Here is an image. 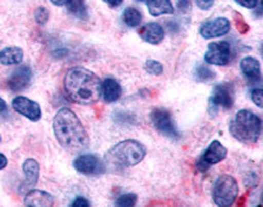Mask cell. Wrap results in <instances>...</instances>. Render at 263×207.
I'll use <instances>...</instances> for the list:
<instances>
[{"mask_svg": "<svg viewBox=\"0 0 263 207\" xmlns=\"http://www.w3.org/2000/svg\"><path fill=\"white\" fill-rule=\"evenodd\" d=\"M63 84L67 96L83 106L96 103L102 96V81L86 68H70L66 73Z\"/></svg>", "mask_w": 263, "mask_h": 207, "instance_id": "obj_1", "label": "cell"}, {"mask_svg": "<svg viewBox=\"0 0 263 207\" xmlns=\"http://www.w3.org/2000/svg\"><path fill=\"white\" fill-rule=\"evenodd\" d=\"M53 132L59 143L68 150H83L89 145V136L82 121L69 108H61L56 113Z\"/></svg>", "mask_w": 263, "mask_h": 207, "instance_id": "obj_2", "label": "cell"}, {"mask_svg": "<svg viewBox=\"0 0 263 207\" xmlns=\"http://www.w3.org/2000/svg\"><path fill=\"white\" fill-rule=\"evenodd\" d=\"M147 154V148L136 140L121 141L113 145L104 155L106 171H123L140 164Z\"/></svg>", "mask_w": 263, "mask_h": 207, "instance_id": "obj_3", "label": "cell"}, {"mask_svg": "<svg viewBox=\"0 0 263 207\" xmlns=\"http://www.w3.org/2000/svg\"><path fill=\"white\" fill-rule=\"evenodd\" d=\"M229 132L241 143H256L262 134L261 118L251 110H239L231 121Z\"/></svg>", "mask_w": 263, "mask_h": 207, "instance_id": "obj_4", "label": "cell"}, {"mask_svg": "<svg viewBox=\"0 0 263 207\" xmlns=\"http://www.w3.org/2000/svg\"><path fill=\"white\" fill-rule=\"evenodd\" d=\"M238 194L239 185L237 179L229 175L220 176L212 186V199L218 207H232Z\"/></svg>", "mask_w": 263, "mask_h": 207, "instance_id": "obj_5", "label": "cell"}, {"mask_svg": "<svg viewBox=\"0 0 263 207\" xmlns=\"http://www.w3.org/2000/svg\"><path fill=\"white\" fill-rule=\"evenodd\" d=\"M151 121L154 128L165 137L171 140H178L180 132H178L176 125L173 119V115L164 108H156L151 113Z\"/></svg>", "mask_w": 263, "mask_h": 207, "instance_id": "obj_6", "label": "cell"}, {"mask_svg": "<svg viewBox=\"0 0 263 207\" xmlns=\"http://www.w3.org/2000/svg\"><path fill=\"white\" fill-rule=\"evenodd\" d=\"M234 104V87L232 84H220L212 91L211 97L209 98V107L211 111L218 108L231 109Z\"/></svg>", "mask_w": 263, "mask_h": 207, "instance_id": "obj_7", "label": "cell"}, {"mask_svg": "<svg viewBox=\"0 0 263 207\" xmlns=\"http://www.w3.org/2000/svg\"><path fill=\"white\" fill-rule=\"evenodd\" d=\"M228 150L224 145H222L220 141H212L206 150L203 153L200 159L198 160V168L200 171H206L212 165L218 164L227 158Z\"/></svg>", "mask_w": 263, "mask_h": 207, "instance_id": "obj_8", "label": "cell"}, {"mask_svg": "<svg viewBox=\"0 0 263 207\" xmlns=\"http://www.w3.org/2000/svg\"><path fill=\"white\" fill-rule=\"evenodd\" d=\"M232 49L229 43L218 42L209 44L206 53H205V62L212 66H227L231 60Z\"/></svg>", "mask_w": 263, "mask_h": 207, "instance_id": "obj_9", "label": "cell"}, {"mask_svg": "<svg viewBox=\"0 0 263 207\" xmlns=\"http://www.w3.org/2000/svg\"><path fill=\"white\" fill-rule=\"evenodd\" d=\"M74 168L79 172V174L85 176H97L106 172L103 161L96 157V155L91 154H83L79 155L73 162Z\"/></svg>", "mask_w": 263, "mask_h": 207, "instance_id": "obj_10", "label": "cell"}, {"mask_svg": "<svg viewBox=\"0 0 263 207\" xmlns=\"http://www.w3.org/2000/svg\"><path fill=\"white\" fill-rule=\"evenodd\" d=\"M229 30H231V22L224 17H217L201 25L200 35L204 39H214L226 35Z\"/></svg>", "mask_w": 263, "mask_h": 207, "instance_id": "obj_11", "label": "cell"}, {"mask_svg": "<svg viewBox=\"0 0 263 207\" xmlns=\"http://www.w3.org/2000/svg\"><path fill=\"white\" fill-rule=\"evenodd\" d=\"M12 108L17 111L18 114L29 119L30 121H38L42 118V109L35 101L29 100V98L17 96L12 100Z\"/></svg>", "mask_w": 263, "mask_h": 207, "instance_id": "obj_12", "label": "cell"}, {"mask_svg": "<svg viewBox=\"0 0 263 207\" xmlns=\"http://www.w3.org/2000/svg\"><path fill=\"white\" fill-rule=\"evenodd\" d=\"M33 78V72L29 66H20L13 70L8 79L9 89L13 92H20L29 86Z\"/></svg>", "mask_w": 263, "mask_h": 207, "instance_id": "obj_13", "label": "cell"}, {"mask_svg": "<svg viewBox=\"0 0 263 207\" xmlns=\"http://www.w3.org/2000/svg\"><path fill=\"white\" fill-rule=\"evenodd\" d=\"M23 203L26 207H53L55 199L48 192L32 189L26 194Z\"/></svg>", "mask_w": 263, "mask_h": 207, "instance_id": "obj_14", "label": "cell"}, {"mask_svg": "<svg viewBox=\"0 0 263 207\" xmlns=\"http://www.w3.org/2000/svg\"><path fill=\"white\" fill-rule=\"evenodd\" d=\"M140 36L143 42L151 44V45H158L165 38V30L159 23L151 22L141 27Z\"/></svg>", "mask_w": 263, "mask_h": 207, "instance_id": "obj_15", "label": "cell"}, {"mask_svg": "<svg viewBox=\"0 0 263 207\" xmlns=\"http://www.w3.org/2000/svg\"><path fill=\"white\" fill-rule=\"evenodd\" d=\"M241 72L250 83L256 84L261 80V64L255 57H244L240 62Z\"/></svg>", "mask_w": 263, "mask_h": 207, "instance_id": "obj_16", "label": "cell"}, {"mask_svg": "<svg viewBox=\"0 0 263 207\" xmlns=\"http://www.w3.org/2000/svg\"><path fill=\"white\" fill-rule=\"evenodd\" d=\"M102 96L104 101L108 103H112L120 98L121 96V86L116 79L113 78H107L102 81Z\"/></svg>", "mask_w": 263, "mask_h": 207, "instance_id": "obj_17", "label": "cell"}, {"mask_svg": "<svg viewBox=\"0 0 263 207\" xmlns=\"http://www.w3.org/2000/svg\"><path fill=\"white\" fill-rule=\"evenodd\" d=\"M23 172H25V184L23 186L28 188V186H33L36 184L39 179V164L35 159H27V160L23 162Z\"/></svg>", "mask_w": 263, "mask_h": 207, "instance_id": "obj_18", "label": "cell"}, {"mask_svg": "<svg viewBox=\"0 0 263 207\" xmlns=\"http://www.w3.org/2000/svg\"><path fill=\"white\" fill-rule=\"evenodd\" d=\"M23 60V50L17 46H9L0 51V63L4 66H15Z\"/></svg>", "mask_w": 263, "mask_h": 207, "instance_id": "obj_19", "label": "cell"}, {"mask_svg": "<svg viewBox=\"0 0 263 207\" xmlns=\"http://www.w3.org/2000/svg\"><path fill=\"white\" fill-rule=\"evenodd\" d=\"M147 5L149 13L154 17L161 15H171L175 11L170 0H147Z\"/></svg>", "mask_w": 263, "mask_h": 207, "instance_id": "obj_20", "label": "cell"}, {"mask_svg": "<svg viewBox=\"0 0 263 207\" xmlns=\"http://www.w3.org/2000/svg\"><path fill=\"white\" fill-rule=\"evenodd\" d=\"M67 9H68L70 15L79 20H87V17H89L85 0H70L67 4Z\"/></svg>", "mask_w": 263, "mask_h": 207, "instance_id": "obj_21", "label": "cell"}, {"mask_svg": "<svg viewBox=\"0 0 263 207\" xmlns=\"http://www.w3.org/2000/svg\"><path fill=\"white\" fill-rule=\"evenodd\" d=\"M123 21L129 27H138L142 22V13L136 8H126L123 13Z\"/></svg>", "mask_w": 263, "mask_h": 207, "instance_id": "obj_22", "label": "cell"}, {"mask_svg": "<svg viewBox=\"0 0 263 207\" xmlns=\"http://www.w3.org/2000/svg\"><path fill=\"white\" fill-rule=\"evenodd\" d=\"M215 78V72L210 68L204 66V64H199L194 70V79L200 83H206Z\"/></svg>", "mask_w": 263, "mask_h": 207, "instance_id": "obj_23", "label": "cell"}, {"mask_svg": "<svg viewBox=\"0 0 263 207\" xmlns=\"http://www.w3.org/2000/svg\"><path fill=\"white\" fill-rule=\"evenodd\" d=\"M137 203V195L134 193L123 194L114 201L113 207H135Z\"/></svg>", "mask_w": 263, "mask_h": 207, "instance_id": "obj_24", "label": "cell"}, {"mask_svg": "<svg viewBox=\"0 0 263 207\" xmlns=\"http://www.w3.org/2000/svg\"><path fill=\"white\" fill-rule=\"evenodd\" d=\"M144 68H146L147 73H149L151 76H160L161 73H163L164 68H163V64L160 62H158L156 60H148L146 61V63H144Z\"/></svg>", "mask_w": 263, "mask_h": 207, "instance_id": "obj_25", "label": "cell"}, {"mask_svg": "<svg viewBox=\"0 0 263 207\" xmlns=\"http://www.w3.org/2000/svg\"><path fill=\"white\" fill-rule=\"evenodd\" d=\"M49 17H50L49 10L46 8H44V6H39V8L35 10L34 20L38 25H40V26L45 25V23L49 21Z\"/></svg>", "mask_w": 263, "mask_h": 207, "instance_id": "obj_26", "label": "cell"}, {"mask_svg": "<svg viewBox=\"0 0 263 207\" xmlns=\"http://www.w3.org/2000/svg\"><path fill=\"white\" fill-rule=\"evenodd\" d=\"M251 100L256 106H258L259 108H262L263 106V91L261 87H255L254 90L251 91Z\"/></svg>", "mask_w": 263, "mask_h": 207, "instance_id": "obj_27", "label": "cell"}, {"mask_svg": "<svg viewBox=\"0 0 263 207\" xmlns=\"http://www.w3.org/2000/svg\"><path fill=\"white\" fill-rule=\"evenodd\" d=\"M192 0H177V9L182 13H187L191 10Z\"/></svg>", "mask_w": 263, "mask_h": 207, "instance_id": "obj_28", "label": "cell"}, {"mask_svg": "<svg viewBox=\"0 0 263 207\" xmlns=\"http://www.w3.org/2000/svg\"><path fill=\"white\" fill-rule=\"evenodd\" d=\"M239 5L246 9H255L258 5L259 0H235Z\"/></svg>", "mask_w": 263, "mask_h": 207, "instance_id": "obj_29", "label": "cell"}, {"mask_svg": "<svg viewBox=\"0 0 263 207\" xmlns=\"http://www.w3.org/2000/svg\"><path fill=\"white\" fill-rule=\"evenodd\" d=\"M70 207H90V202L89 200L83 198V196H78V198L74 199V201L72 202Z\"/></svg>", "mask_w": 263, "mask_h": 207, "instance_id": "obj_30", "label": "cell"}, {"mask_svg": "<svg viewBox=\"0 0 263 207\" xmlns=\"http://www.w3.org/2000/svg\"><path fill=\"white\" fill-rule=\"evenodd\" d=\"M215 0H197V4L201 10H209L214 4Z\"/></svg>", "mask_w": 263, "mask_h": 207, "instance_id": "obj_31", "label": "cell"}, {"mask_svg": "<svg viewBox=\"0 0 263 207\" xmlns=\"http://www.w3.org/2000/svg\"><path fill=\"white\" fill-rule=\"evenodd\" d=\"M235 20H237V26H238V28L240 29V32H241V28H244L242 29L244 30V33L246 32V30H249V26L244 22V20L241 18L240 15H238L237 17H235Z\"/></svg>", "mask_w": 263, "mask_h": 207, "instance_id": "obj_32", "label": "cell"}, {"mask_svg": "<svg viewBox=\"0 0 263 207\" xmlns=\"http://www.w3.org/2000/svg\"><path fill=\"white\" fill-rule=\"evenodd\" d=\"M106 4H108L110 6V8H118V6L121 5V3H123V0H103Z\"/></svg>", "mask_w": 263, "mask_h": 207, "instance_id": "obj_33", "label": "cell"}, {"mask_svg": "<svg viewBox=\"0 0 263 207\" xmlns=\"http://www.w3.org/2000/svg\"><path fill=\"white\" fill-rule=\"evenodd\" d=\"M6 165H8V159H6L4 154H2V153H0V170L5 168Z\"/></svg>", "mask_w": 263, "mask_h": 207, "instance_id": "obj_34", "label": "cell"}, {"mask_svg": "<svg viewBox=\"0 0 263 207\" xmlns=\"http://www.w3.org/2000/svg\"><path fill=\"white\" fill-rule=\"evenodd\" d=\"M50 2H51L52 4L56 6H63V5L68 4L70 0H50Z\"/></svg>", "mask_w": 263, "mask_h": 207, "instance_id": "obj_35", "label": "cell"}, {"mask_svg": "<svg viewBox=\"0 0 263 207\" xmlns=\"http://www.w3.org/2000/svg\"><path fill=\"white\" fill-rule=\"evenodd\" d=\"M6 109V103H5V101L3 100L2 97H0V113H2V111H4Z\"/></svg>", "mask_w": 263, "mask_h": 207, "instance_id": "obj_36", "label": "cell"}, {"mask_svg": "<svg viewBox=\"0 0 263 207\" xmlns=\"http://www.w3.org/2000/svg\"><path fill=\"white\" fill-rule=\"evenodd\" d=\"M138 2H144V0H138Z\"/></svg>", "mask_w": 263, "mask_h": 207, "instance_id": "obj_37", "label": "cell"}, {"mask_svg": "<svg viewBox=\"0 0 263 207\" xmlns=\"http://www.w3.org/2000/svg\"><path fill=\"white\" fill-rule=\"evenodd\" d=\"M0 142H2V137H0Z\"/></svg>", "mask_w": 263, "mask_h": 207, "instance_id": "obj_38", "label": "cell"}]
</instances>
